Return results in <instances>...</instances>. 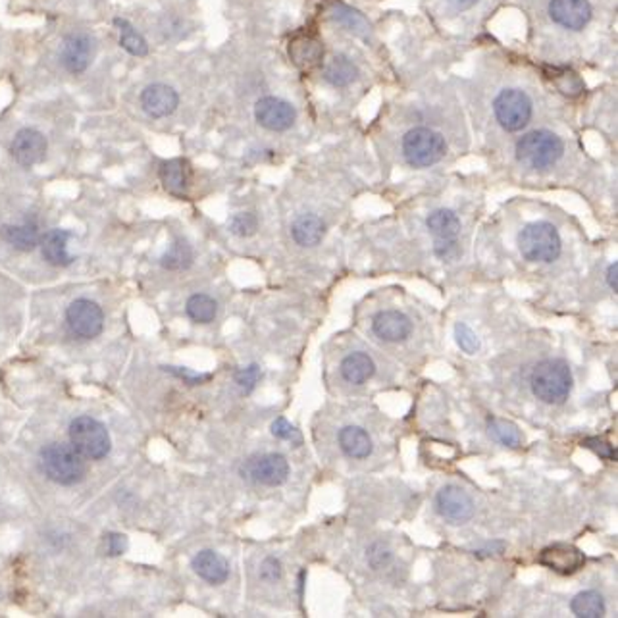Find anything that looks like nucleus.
Segmentation results:
<instances>
[{
  "instance_id": "4c0bfd02",
  "label": "nucleus",
  "mask_w": 618,
  "mask_h": 618,
  "mask_svg": "<svg viewBox=\"0 0 618 618\" xmlns=\"http://www.w3.org/2000/svg\"><path fill=\"white\" fill-rule=\"evenodd\" d=\"M366 557H368V562H370L372 569L380 571V569H383V566H388L391 562V551L383 544H374V545H370Z\"/></svg>"
},
{
  "instance_id": "f8f14e48",
  "label": "nucleus",
  "mask_w": 618,
  "mask_h": 618,
  "mask_svg": "<svg viewBox=\"0 0 618 618\" xmlns=\"http://www.w3.org/2000/svg\"><path fill=\"white\" fill-rule=\"evenodd\" d=\"M435 507L442 517L451 524H465L474 517L472 497L457 485H445L435 497Z\"/></svg>"
},
{
  "instance_id": "a19ab883",
  "label": "nucleus",
  "mask_w": 618,
  "mask_h": 618,
  "mask_svg": "<svg viewBox=\"0 0 618 618\" xmlns=\"http://www.w3.org/2000/svg\"><path fill=\"white\" fill-rule=\"evenodd\" d=\"M433 253L440 256V259H443V261L455 259L457 253H459L457 239H435Z\"/></svg>"
},
{
  "instance_id": "f3484780",
  "label": "nucleus",
  "mask_w": 618,
  "mask_h": 618,
  "mask_svg": "<svg viewBox=\"0 0 618 618\" xmlns=\"http://www.w3.org/2000/svg\"><path fill=\"white\" fill-rule=\"evenodd\" d=\"M193 571L199 574L204 582H209L212 586L224 584L229 576V562L220 555V553L204 549L197 553L191 561Z\"/></svg>"
},
{
  "instance_id": "c03bdc74",
  "label": "nucleus",
  "mask_w": 618,
  "mask_h": 618,
  "mask_svg": "<svg viewBox=\"0 0 618 618\" xmlns=\"http://www.w3.org/2000/svg\"><path fill=\"white\" fill-rule=\"evenodd\" d=\"M107 544H108V555L118 557V555H124V551L127 549V537L122 534H110L107 537Z\"/></svg>"
},
{
  "instance_id": "7ed1b4c3",
  "label": "nucleus",
  "mask_w": 618,
  "mask_h": 618,
  "mask_svg": "<svg viewBox=\"0 0 618 618\" xmlns=\"http://www.w3.org/2000/svg\"><path fill=\"white\" fill-rule=\"evenodd\" d=\"M532 391L549 405H561L572 391V372L564 360L549 358L539 363L532 372Z\"/></svg>"
},
{
  "instance_id": "412c9836",
  "label": "nucleus",
  "mask_w": 618,
  "mask_h": 618,
  "mask_svg": "<svg viewBox=\"0 0 618 618\" xmlns=\"http://www.w3.org/2000/svg\"><path fill=\"white\" fill-rule=\"evenodd\" d=\"M0 236L3 239L12 245V247L21 251V253H30L33 249L39 247V243H41V234H39V224L35 220H25L23 224H6L0 227Z\"/></svg>"
},
{
  "instance_id": "393cba45",
  "label": "nucleus",
  "mask_w": 618,
  "mask_h": 618,
  "mask_svg": "<svg viewBox=\"0 0 618 618\" xmlns=\"http://www.w3.org/2000/svg\"><path fill=\"white\" fill-rule=\"evenodd\" d=\"M339 447L351 459H366L372 453V440L366 430L358 426H345L339 432Z\"/></svg>"
},
{
  "instance_id": "a878e982",
  "label": "nucleus",
  "mask_w": 618,
  "mask_h": 618,
  "mask_svg": "<svg viewBox=\"0 0 618 618\" xmlns=\"http://www.w3.org/2000/svg\"><path fill=\"white\" fill-rule=\"evenodd\" d=\"M322 75H324V80L328 83H331L333 87H347V85H351L355 80H356V66L355 64L339 55V56H333L331 60L326 62V66H324V72H322Z\"/></svg>"
},
{
  "instance_id": "58836bf2",
  "label": "nucleus",
  "mask_w": 618,
  "mask_h": 618,
  "mask_svg": "<svg viewBox=\"0 0 618 618\" xmlns=\"http://www.w3.org/2000/svg\"><path fill=\"white\" fill-rule=\"evenodd\" d=\"M582 445L594 451L596 455H599L605 460H616V449L611 443L599 440V437H588V440L582 442Z\"/></svg>"
},
{
  "instance_id": "f704fd0d",
  "label": "nucleus",
  "mask_w": 618,
  "mask_h": 618,
  "mask_svg": "<svg viewBox=\"0 0 618 618\" xmlns=\"http://www.w3.org/2000/svg\"><path fill=\"white\" fill-rule=\"evenodd\" d=\"M259 220L253 212H239L229 220V231L237 237H251L256 234Z\"/></svg>"
},
{
  "instance_id": "a18cd8bd",
  "label": "nucleus",
  "mask_w": 618,
  "mask_h": 618,
  "mask_svg": "<svg viewBox=\"0 0 618 618\" xmlns=\"http://www.w3.org/2000/svg\"><path fill=\"white\" fill-rule=\"evenodd\" d=\"M616 274H618V264H616V262H613V264L609 266V270H607V283H609V288H611L613 291H616V289H618Z\"/></svg>"
},
{
  "instance_id": "423d86ee",
  "label": "nucleus",
  "mask_w": 618,
  "mask_h": 618,
  "mask_svg": "<svg viewBox=\"0 0 618 618\" xmlns=\"http://www.w3.org/2000/svg\"><path fill=\"white\" fill-rule=\"evenodd\" d=\"M70 443L85 459L100 460L110 453V433L107 426L91 416H77L70 424Z\"/></svg>"
},
{
  "instance_id": "72a5a7b5",
  "label": "nucleus",
  "mask_w": 618,
  "mask_h": 618,
  "mask_svg": "<svg viewBox=\"0 0 618 618\" xmlns=\"http://www.w3.org/2000/svg\"><path fill=\"white\" fill-rule=\"evenodd\" d=\"M487 428H489V433H492L499 443H503L507 447H520L522 445V433H520L517 424L501 420V418H489Z\"/></svg>"
},
{
  "instance_id": "b1692460",
  "label": "nucleus",
  "mask_w": 618,
  "mask_h": 618,
  "mask_svg": "<svg viewBox=\"0 0 618 618\" xmlns=\"http://www.w3.org/2000/svg\"><path fill=\"white\" fill-rule=\"evenodd\" d=\"M374 372H376L374 360H372L366 353H351L349 356H345L341 363V376L345 378V382H349L353 385L365 383L366 380L374 376Z\"/></svg>"
},
{
  "instance_id": "37998d69",
  "label": "nucleus",
  "mask_w": 618,
  "mask_h": 618,
  "mask_svg": "<svg viewBox=\"0 0 618 618\" xmlns=\"http://www.w3.org/2000/svg\"><path fill=\"white\" fill-rule=\"evenodd\" d=\"M272 433L279 437V440H293V435L297 433V430H295L286 418H276L272 422Z\"/></svg>"
},
{
  "instance_id": "2f4dec72",
  "label": "nucleus",
  "mask_w": 618,
  "mask_h": 618,
  "mask_svg": "<svg viewBox=\"0 0 618 618\" xmlns=\"http://www.w3.org/2000/svg\"><path fill=\"white\" fill-rule=\"evenodd\" d=\"M331 20H336L349 33H355V35H360V37H366L368 31H370V25L363 18V14H360V12H356V10H353V8H349V6H345V4H336V6H333Z\"/></svg>"
},
{
  "instance_id": "cd10ccee",
  "label": "nucleus",
  "mask_w": 618,
  "mask_h": 618,
  "mask_svg": "<svg viewBox=\"0 0 618 618\" xmlns=\"http://www.w3.org/2000/svg\"><path fill=\"white\" fill-rule=\"evenodd\" d=\"M426 226L435 239H457L460 231V220L453 210L440 209L428 216Z\"/></svg>"
},
{
  "instance_id": "bb28decb",
  "label": "nucleus",
  "mask_w": 618,
  "mask_h": 618,
  "mask_svg": "<svg viewBox=\"0 0 618 618\" xmlns=\"http://www.w3.org/2000/svg\"><path fill=\"white\" fill-rule=\"evenodd\" d=\"M114 25L120 31V47L125 50L127 55L137 56V58H143L149 55L147 39L135 30L133 23H130L124 18H116Z\"/></svg>"
},
{
  "instance_id": "1a4fd4ad",
  "label": "nucleus",
  "mask_w": 618,
  "mask_h": 618,
  "mask_svg": "<svg viewBox=\"0 0 618 618\" xmlns=\"http://www.w3.org/2000/svg\"><path fill=\"white\" fill-rule=\"evenodd\" d=\"M95 55V39L85 31H73L64 37L60 45V64L72 75H82L91 66Z\"/></svg>"
},
{
  "instance_id": "c85d7f7f",
  "label": "nucleus",
  "mask_w": 618,
  "mask_h": 618,
  "mask_svg": "<svg viewBox=\"0 0 618 618\" xmlns=\"http://www.w3.org/2000/svg\"><path fill=\"white\" fill-rule=\"evenodd\" d=\"M185 313L193 322H197V324H210L218 314V303L212 297H209V295L197 293L189 297L185 305Z\"/></svg>"
},
{
  "instance_id": "ddd939ff",
  "label": "nucleus",
  "mask_w": 618,
  "mask_h": 618,
  "mask_svg": "<svg viewBox=\"0 0 618 618\" xmlns=\"http://www.w3.org/2000/svg\"><path fill=\"white\" fill-rule=\"evenodd\" d=\"M254 118L270 132H288L295 124L297 112L288 100L278 97H262L254 105Z\"/></svg>"
},
{
  "instance_id": "6e6552de",
  "label": "nucleus",
  "mask_w": 618,
  "mask_h": 618,
  "mask_svg": "<svg viewBox=\"0 0 618 618\" xmlns=\"http://www.w3.org/2000/svg\"><path fill=\"white\" fill-rule=\"evenodd\" d=\"M241 476L253 484L276 487L288 480L289 462L279 453L256 455L245 460V465L241 467Z\"/></svg>"
},
{
  "instance_id": "39448f33",
  "label": "nucleus",
  "mask_w": 618,
  "mask_h": 618,
  "mask_svg": "<svg viewBox=\"0 0 618 618\" xmlns=\"http://www.w3.org/2000/svg\"><path fill=\"white\" fill-rule=\"evenodd\" d=\"M445 139L430 127H415L403 137V154L412 168H430L445 157Z\"/></svg>"
},
{
  "instance_id": "aec40b11",
  "label": "nucleus",
  "mask_w": 618,
  "mask_h": 618,
  "mask_svg": "<svg viewBox=\"0 0 618 618\" xmlns=\"http://www.w3.org/2000/svg\"><path fill=\"white\" fill-rule=\"evenodd\" d=\"M372 330H374L376 336L383 341H390V343H397V341H403L410 336L412 331V324L410 320L403 314V313H397V311H383L374 318V324H372Z\"/></svg>"
},
{
  "instance_id": "20e7f679",
  "label": "nucleus",
  "mask_w": 618,
  "mask_h": 618,
  "mask_svg": "<svg viewBox=\"0 0 618 618\" xmlns=\"http://www.w3.org/2000/svg\"><path fill=\"white\" fill-rule=\"evenodd\" d=\"M519 249L530 262H553L559 259L562 243L555 226L549 222H534L520 231Z\"/></svg>"
},
{
  "instance_id": "f257e3e1",
  "label": "nucleus",
  "mask_w": 618,
  "mask_h": 618,
  "mask_svg": "<svg viewBox=\"0 0 618 618\" xmlns=\"http://www.w3.org/2000/svg\"><path fill=\"white\" fill-rule=\"evenodd\" d=\"M41 467L47 478L60 485L80 484L87 474L85 457L72 443H48L41 451Z\"/></svg>"
},
{
  "instance_id": "4468645a",
  "label": "nucleus",
  "mask_w": 618,
  "mask_h": 618,
  "mask_svg": "<svg viewBox=\"0 0 618 618\" xmlns=\"http://www.w3.org/2000/svg\"><path fill=\"white\" fill-rule=\"evenodd\" d=\"M179 107V95L166 83H152L141 91V108L154 120L168 118Z\"/></svg>"
},
{
  "instance_id": "5701e85b",
  "label": "nucleus",
  "mask_w": 618,
  "mask_h": 618,
  "mask_svg": "<svg viewBox=\"0 0 618 618\" xmlns=\"http://www.w3.org/2000/svg\"><path fill=\"white\" fill-rule=\"evenodd\" d=\"M291 236L301 247H316L326 236V226L316 214H303L293 222Z\"/></svg>"
},
{
  "instance_id": "a211bd4d",
  "label": "nucleus",
  "mask_w": 618,
  "mask_h": 618,
  "mask_svg": "<svg viewBox=\"0 0 618 618\" xmlns=\"http://www.w3.org/2000/svg\"><path fill=\"white\" fill-rule=\"evenodd\" d=\"M159 177H160L162 185L168 189L172 195L184 197L189 185H191L193 168H191L189 160H185V159H172V160H166L160 164Z\"/></svg>"
},
{
  "instance_id": "2eb2a0df",
  "label": "nucleus",
  "mask_w": 618,
  "mask_h": 618,
  "mask_svg": "<svg viewBox=\"0 0 618 618\" xmlns=\"http://www.w3.org/2000/svg\"><path fill=\"white\" fill-rule=\"evenodd\" d=\"M537 561H539V564H544L545 569H551L553 572L569 576V574H574L582 569V566L586 564V555L574 545L555 544V545L545 547L542 553H539Z\"/></svg>"
},
{
  "instance_id": "7c9ffc66",
  "label": "nucleus",
  "mask_w": 618,
  "mask_h": 618,
  "mask_svg": "<svg viewBox=\"0 0 618 618\" xmlns=\"http://www.w3.org/2000/svg\"><path fill=\"white\" fill-rule=\"evenodd\" d=\"M571 609L580 618H601L605 614V599L599 591H582L572 599Z\"/></svg>"
},
{
  "instance_id": "f03ea898",
  "label": "nucleus",
  "mask_w": 618,
  "mask_h": 618,
  "mask_svg": "<svg viewBox=\"0 0 618 618\" xmlns=\"http://www.w3.org/2000/svg\"><path fill=\"white\" fill-rule=\"evenodd\" d=\"M564 152V143L559 135L547 130L526 133L517 143V160L526 168L544 172L555 166Z\"/></svg>"
},
{
  "instance_id": "ea45409f",
  "label": "nucleus",
  "mask_w": 618,
  "mask_h": 618,
  "mask_svg": "<svg viewBox=\"0 0 618 618\" xmlns=\"http://www.w3.org/2000/svg\"><path fill=\"white\" fill-rule=\"evenodd\" d=\"M259 576H261L262 582H268V584L278 582L279 578H281V562L278 559H274V557L264 559L262 564H261Z\"/></svg>"
},
{
  "instance_id": "e433bc0d",
  "label": "nucleus",
  "mask_w": 618,
  "mask_h": 618,
  "mask_svg": "<svg viewBox=\"0 0 618 618\" xmlns=\"http://www.w3.org/2000/svg\"><path fill=\"white\" fill-rule=\"evenodd\" d=\"M261 376H262L261 366L259 365H251V366L241 368L237 372V374H236V383L239 385V390L243 393H251L256 388V383H259Z\"/></svg>"
},
{
  "instance_id": "0eeeda50",
  "label": "nucleus",
  "mask_w": 618,
  "mask_h": 618,
  "mask_svg": "<svg viewBox=\"0 0 618 618\" xmlns=\"http://www.w3.org/2000/svg\"><path fill=\"white\" fill-rule=\"evenodd\" d=\"M499 125L507 132H520L532 120V100L520 89H505L494 100Z\"/></svg>"
},
{
  "instance_id": "dca6fc26",
  "label": "nucleus",
  "mask_w": 618,
  "mask_h": 618,
  "mask_svg": "<svg viewBox=\"0 0 618 618\" xmlns=\"http://www.w3.org/2000/svg\"><path fill=\"white\" fill-rule=\"evenodd\" d=\"M549 16L564 30L580 31L591 20L589 0H551Z\"/></svg>"
},
{
  "instance_id": "473e14b6",
  "label": "nucleus",
  "mask_w": 618,
  "mask_h": 618,
  "mask_svg": "<svg viewBox=\"0 0 618 618\" xmlns=\"http://www.w3.org/2000/svg\"><path fill=\"white\" fill-rule=\"evenodd\" d=\"M162 268L170 270V272H182L193 264V251L185 241H176L172 247L162 254L160 259Z\"/></svg>"
},
{
  "instance_id": "c756f323",
  "label": "nucleus",
  "mask_w": 618,
  "mask_h": 618,
  "mask_svg": "<svg viewBox=\"0 0 618 618\" xmlns=\"http://www.w3.org/2000/svg\"><path fill=\"white\" fill-rule=\"evenodd\" d=\"M547 77L564 97L576 99L584 93V82L580 80V75L569 68H551Z\"/></svg>"
},
{
  "instance_id": "49530a36",
  "label": "nucleus",
  "mask_w": 618,
  "mask_h": 618,
  "mask_svg": "<svg viewBox=\"0 0 618 618\" xmlns=\"http://www.w3.org/2000/svg\"><path fill=\"white\" fill-rule=\"evenodd\" d=\"M449 4L453 6L457 12H462V10H468L476 4V0H449Z\"/></svg>"
},
{
  "instance_id": "6ab92c4d",
  "label": "nucleus",
  "mask_w": 618,
  "mask_h": 618,
  "mask_svg": "<svg viewBox=\"0 0 618 618\" xmlns=\"http://www.w3.org/2000/svg\"><path fill=\"white\" fill-rule=\"evenodd\" d=\"M72 231L68 229H50L41 237V253L43 259L53 266H70L73 256L68 253V241L72 239Z\"/></svg>"
},
{
  "instance_id": "4be33fe9",
  "label": "nucleus",
  "mask_w": 618,
  "mask_h": 618,
  "mask_svg": "<svg viewBox=\"0 0 618 618\" xmlns=\"http://www.w3.org/2000/svg\"><path fill=\"white\" fill-rule=\"evenodd\" d=\"M289 56L299 68H313L324 56V47L316 35L299 33L289 43Z\"/></svg>"
},
{
  "instance_id": "9b49d317",
  "label": "nucleus",
  "mask_w": 618,
  "mask_h": 618,
  "mask_svg": "<svg viewBox=\"0 0 618 618\" xmlns=\"http://www.w3.org/2000/svg\"><path fill=\"white\" fill-rule=\"evenodd\" d=\"M48 141L35 127H21L10 143V154L23 168H33L47 159Z\"/></svg>"
},
{
  "instance_id": "79ce46f5",
  "label": "nucleus",
  "mask_w": 618,
  "mask_h": 618,
  "mask_svg": "<svg viewBox=\"0 0 618 618\" xmlns=\"http://www.w3.org/2000/svg\"><path fill=\"white\" fill-rule=\"evenodd\" d=\"M164 370H166V372H170V374H174V376H177V378L185 380V382L191 383V385H201L202 382H209V380H210L209 374H195V372H191V370H187V368L166 366Z\"/></svg>"
},
{
  "instance_id": "9d476101",
  "label": "nucleus",
  "mask_w": 618,
  "mask_h": 618,
  "mask_svg": "<svg viewBox=\"0 0 618 618\" xmlns=\"http://www.w3.org/2000/svg\"><path fill=\"white\" fill-rule=\"evenodd\" d=\"M66 322L73 336L82 339H93L100 336L102 328H105V313H102V308L95 301L77 299L68 306Z\"/></svg>"
},
{
  "instance_id": "c9c22d12",
  "label": "nucleus",
  "mask_w": 618,
  "mask_h": 618,
  "mask_svg": "<svg viewBox=\"0 0 618 618\" xmlns=\"http://www.w3.org/2000/svg\"><path fill=\"white\" fill-rule=\"evenodd\" d=\"M455 339H457L460 349L465 351V353H468V355H474L476 351L480 349L478 336H476L470 326L462 324V322L455 326Z\"/></svg>"
}]
</instances>
